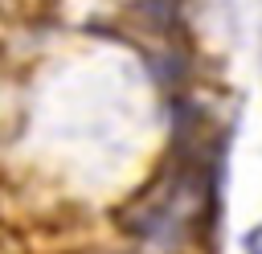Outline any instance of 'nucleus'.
Returning a JSON list of instances; mask_svg holds the SVG:
<instances>
[{"label": "nucleus", "mask_w": 262, "mask_h": 254, "mask_svg": "<svg viewBox=\"0 0 262 254\" xmlns=\"http://www.w3.org/2000/svg\"><path fill=\"white\" fill-rule=\"evenodd\" d=\"M254 254H258V250H254Z\"/></svg>", "instance_id": "obj_1"}]
</instances>
